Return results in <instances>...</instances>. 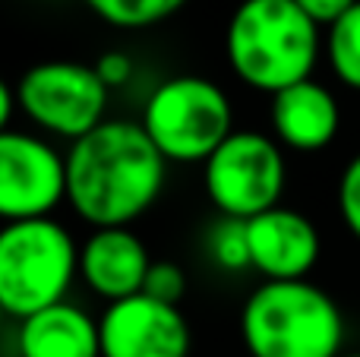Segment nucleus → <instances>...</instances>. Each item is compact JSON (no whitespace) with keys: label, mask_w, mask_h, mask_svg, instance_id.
<instances>
[{"label":"nucleus","mask_w":360,"mask_h":357,"mask_svg":"<svg viewBox=\"0 0 360 357\" xmlns=\"http://www.w3.org/2000/svg\"><path fill=\"white\" fill-rule=\"evenodd\" d=\"M82 4L114 29H152L184 10L186 0H82Z\"/></svg>","instance_id":"15"},{"label":"nucleus","mask_w":360,"mask_h":357,"mask_svg":"<svg viewBox=\"0 0 360 357\" xmlns=\"http://www.w3.org/2000/svg\"><path fill=\"white\" fill-rule=\"evenodd\" d=\"M342 357H360V351H348V354H342Z\"/></svg>","instance_id":"23"},{"label":"nucleus","mask_w":360,"mask_h":357,"mask_svg":"<svg viewBox=\"0 0 360 357\" xmlns=\"http://www.w3.org/2000/svg\"><path fill=\"white\" fill-rule=\"evenodd\" d=\"M269 124L281 149L323 152L342 130V108L332 89L310 76L272 95Z\"/></svg>","instance_id":"12"},{"label":"nucleus","mask_w":360,"mask_h":357,"mask_svg":"<svg viewBox=\"0 0 360 357\" xmlns=\"http://www.w3.org/2000/svg\"><path fill=\"white\" fill-rule=\"evenodd\" d=\"M67 202L92 228H130L158 202L168 162L139 120H105L70 143Z\"/></svg>","instance_id":"1"},{"label":"nucleus","mask_w":360,"mask_h":357,"mask_svg":"<svg viewBox=\"0 0 360 357\" xmlns=\"http://www.w3.org/2000/svg\"><path fill=\"white\" fill-rule=\"evenodd\" d=\"M16 89H10L6 86V79L0 76V133L4 130H10V120H13V114H16Z\"/></svg>","instance_id":"21"},{"label":"nucleus","mask_w":360,"mask_h":357,"mask_svg":"<svg viewBox=\"0 0 360 357\" xmlns=\"http://www.w3.org/2000/svg\"><path fill=\"white\" fill-rule=\"evenodd\" d=\"M108 95L92 63L41 60L19 76L16 105L41 133L76 143L108 120Z\"/></svg>","instance_id":"7"},{"label":"nucleus","mask_w":360,"mask_h":357,"mask_svg":"<svg viewBox=\"0 0 360 357\" xmlns=\"http://www.w3.org/2000/svg\"><path fill=\"white\" fill-rule=\"evenodd\" d=\"M250 357H342L345 313L329 291L297 282H262L240 307Z\"/></svg>","instance_id":"3"},{"label":"nucleus","mask_w":360,"mask_h":357,"mask_svg":"<svg viewBox=\"0 0 360 357\" xmlns=\"http://www.w3.org/2000/svg\"><path fill=\"white\" fill-rule=\"evenodd\" d=\"M250 240V269L266 275V282H297L307 278L319 263L323 238L313 219L288 206L247 221Z\"/></svg>","instance_id":"10"},{"label":"nucleus","mask_w":360,"mask_h":357,"mask_svg":"<svg viewBox=\"0 0 360 357\" xmlns=\"http://www.w3.org/2000/svg\"><path fill=\"white\" fill-rule=\"evenodd\" d=\"M288 162L278 139L259 130H234L202 162V190L218 215L250 221L281 206Z\"/></svg>","instance_id":"6"},{"label":"nucleus","mask_w":360,"mask_h":357,"mask_svg":"<svg viewBox=\"0 0 360 357\" xmlns=\"http://www.w3.org/2000/svg\"><path fill=\"white\" fill-rule=\"evenodd\" d=\"M101 357H190L193 332L184 310L149 294L114 301L98 316Z\"/></svg>","instance_id":"9"},{"label":"nucleus","mask_w":360,"mask_h":357,"mask_svg":"<svg viewBox=\"0 0 360 357\" xmlns=\"http://www.w3.org/2000/svg\"><path fill=\"white\" fill-rule=\"evenodd\" d=\"M152 263L149 247L130 228H95L79 244V278L108 304L143 294Z\"/></svg>","instance_id":"11"},{"label":"nucleus","mask_w":360,"mask_h":357,"mask_svg":"<svg viewBox=\"0 0 360 357\" xmlns=\"http://www.w3.org/2000/svg\"><path fill=\"white\" fill-rule=\"evenodd\" d=\"M92 67H95L98 79L105 82L108 89L127 86V82L133 79V73H136V67H133V57L124 54V51H105V54H101L98 60L92 63Z\"/></svg>","instance_id":"19"},{"label":"nucleus","mask_w":360,"mask_h":357,"mask_svg":"<svg viewBox=\"0 0 360 357\" xmlns=\"http://www.w3.org/2000/svg\"><path fill=\"white\" fill-rule=\"evenodd\" d=\"M202 247H205V257H209V263L215 266V269L231 272V275L250 269L247 221L218 215V219L209 225V231H205Z\"/></svg>","instance_id":"16"},{"label":"nucleus","mask_w":360,"mask_h":357,"mask_svg":"<svg viewBox=\"0 0 360 357\" xmlns=\"http://www.w3.org/2000/svg\"><path fill=\"white\" fill-rule=\"evenodd\" d=\"M294 4H297L300 10L319 25V29H323V25L329 29V25H335L338 19L357 4V0H294Z\"/></svg>","instance_id":"20"},{"label":"nucleus","mask_w":360,"mask_h":357,"mask_svg":"<svg viewBox=\"0 0 360 357\" xmlns=\"http://www.w3.org/2000/svg\"><path fill=\"white\" fill-rule=\"evenodd\" d=\"M323 51L335 79L360 92V0L335 25L326 29Z\"/></svg>","instance_id":"14"},{"label":"nucleus","mask_w":360,"mask_h":357,"mask_svg":"<svg viewBox=\"0 0 360 357\" xmlns=\"http://www.w3.org/2000/svg\"><path fill=\"white\" fill-rule=\"evenodd\" d=\"M4 316H6V310H4V304H0V326H4Z\"/></svg>","instance_id":"22"},{"label":"nucleus","mask_w":360,"mask_h":357,"mask_svg":"<svg viewBox=\"0 0 360 357\" xmlns=\"http://www.w3.org/2000/svg\"><path fill=\"white\" fill-rule=\"evenodd\" d=\"M60 202H67V158L38 133H0V221L51 219Z\"/></svg>","instance_id":"8"},{"label":"nucleus","mask_w":360,"mask_h":357,"mask_svg":"<svg viewBox=\"0 0 360 357\" xmlns=\"http://www.w3.org/2000/svg\"><path fill=\"white\" fill-rule=\"evenodd\" d=\"M79 278V244L57 219L0 225V304L6 316L38 313L67 301Z\"/></svg>","instance_id":"4"},{"label":"nucleus","mask_w":360,"mask_h":357,"mask_svg":"<svg viewBox=\"0 0 360 357\" xmlns=\"http://www.w3.org/2000/svg\"><path fill=\"white\" fill-rule=\"evenodd\" d=\"M323 41L319 25L294 0H240L224 29L231 73L269 98L310 79Z\"/></svg>","instance_id":"2"},{"label":"nucleus","mask_w":360,"mask_h":357,"mask_svg":"<svg viewBox=\"0 0 360 357\" xmlns=\"http://www.w3.org/2000/svg\"><path fill=\"white\" fill-rule=\"evenodd\" d=\"M143 294L155 297L162 304H174L180 307L186 294V272L180 269L177 263H168V259H155L146 275V285H143Z\"/></svg>","instance_id":"17"},{"label":"nucleus","mask_w":360,"mask_h":357,"mask_svg":"<svg viewBox=\"0 0 360 357\" xmlns=\"http://www.w3.org/2000/svg\"><path fill=\"white\" fill-rule=\"evenodd\" d=\"M335 202H338V215H342L345 228L360 240V152L345 164L342 177H338Z\"/></svg>","instance_id":"18"},{"label":"nucleus","mask_w":360,"mask_h":357,"mask_svg":"<svg viewBox=\"0 0 360 357\" xmlns=\"http://www.w3.org/2000/svg\"><path fill=\"white\" fill-rule=\"evenodd\" d=\"M139 124L168 164H202L234 133V108L215 79L180 73L152 89Z\"/></svg>","instance_id":"5"},{"label":"nucleus","mask_w":360,"mask_h":357,"mask_svg":"<svg viewBox=\"0 0 360 357\" xmlns=\"http://www.w3.org/2000/svg\"><path fill=\"white\" fill-rule=\"evenodd\" d=\"M19 357H101L98 320L79 304L60 301L19 320Z\"/></svg>","instance_id":"13"}]
</instances>
